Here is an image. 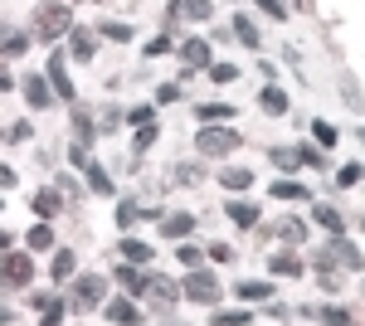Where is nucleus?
<instances>
[{"instance_id":"obj_51","label":"nucleus","mask_w":365,"mask_h":326,"mask_svg":"<svg viewBox=\"0 0 365 326\" xmlns=\"http://www.w3.org/2000/svg\"><path fill=\"white\" fill-rule=\"evenodd\" d=\"M170 49V39L166 34H156V39H151V44H146V58H156V54H166Z\"/></svg>"},{"instance_id":"obj_38","label":"nucleus","mask_w":365,"mask_h":326,"mask_svg":"<svg viewBox=\"0 0 365 326\" xmlns=\"http://www.w3.org/2000/svg\"><path fill=\"white\" fill-rule=\"evenodd\" d=\"M98 34H103V39H113V44H132V25H117V20H108Z\"/></svg>"},{"instance_id":"obj_48","label":"nucleus","mask_w":365,"mask_h":326,"mask_svg":"<svg viewBox=\"0 0 365 326\" xmlns=\"http://www.w3.org/2000/svg\"><path fill=\"white\" fill-rule=\"evenodd\" d=\"M361 175H365V170H361L356 161H351V165H341V185H361Z\"/></svg>"},{"instance_id":"obj_19","label":"nucleus","mask_w":365,"mask_h":326,"mask_svg":"<svg viewBox=\"0 0 365 326\" xmlns=\"http://www.w3.org/2000/svg\"><path fill=\"white\" fill-rule=\"evenodd\" d=\"M68 49H73V58H78V63H88V58L98 54V39H93V29H78V25H73V34H68Z\"/></svg>"},{"instance_id":"obj_45","label":"nucleus","mask_w":365,"mask_h":326,"mask_svg":"<svg viewBox=\"0 0 365 326\" xmlns=\"http://www.w3.org/2000/svg\"><path fill=\"white\" fill-rule=\"evenodd\" d=\"M258 10H263L268 20H287V5H282V0H258Z\"/></svg>"},{"instance_id":"obj_1","label":"nucleus","mask_w":365,"mask_h":326,"mask_svg":"<svg viewBox=\"0 0 365 326\" xmlns=\"http://www.w3.org/2000/svg\"><path fill=\"white\" fill-rule=\"evenodd\" d=\"M34 34L39 39H49V44H58L63 34H73V15H68V5H58V0H44L39 10H34Z\"/></svg>"},{"instance_id":"obj_15","label":"nucleus","mask_w":365,"mask_h":326,"mask_svg":"<svg viewBox=\"0 0 365 326\" xmlns=\"http://www.w3.org/2000/svg\"><path fill=\"white\" fill-rule=\"evenodd\" d=\"M63 210V185H49V190H34V215L39 219H54Z\"/></svg>"},{"instance_id":"obj_33","label":"nucleus","mask_w":365,"mask_h":326,"mask_svg":"<svg viewBox=\"0 0 365 326\" xmlns=\"http://www.w3.org/2000/svg\"><path fill=\"white\" fill-rule=\"evenodd\" d=\"M239 297H244V302H268V297H273V282L249 277V282H239Z\"/></svg>"},{"instance_id":"obj_23","label":"nucleus","mask_w":365,"mask_h":326,"mask_svg":"<svg viewBox=\"0 0 365 326\" xmlns=\"http://www.w3.org/2000/svg\"><path fill=\"white\" fill-rule=\"evenodd\" d=\"M297 317H312V322H331V326H346V322H351V312H346V307H302Z\"/></svg>"},{"instance_id":"obj_4","label":"nucleus","mask_w":365,"mask_h":326,"mask_svg":"<svg viewBox=\"0 0 365 326\" xmlns=\"http://www.w3.org/2000/svg\"><path fill=\"white\" fill-rule=\"evenodd\" d=\"M185 302H200V307H210V302H220V277L215 268H185Z\"/></svg>"},{"instance_id":"obj_11","label":"nucleus","mask_w":365,"mask_h":326,"mask_svg":"<svg viewBox=\"0 0 365 326\" xmlns=\"http://www.w3.org/2000/svg\"><path fill=\"white\" fill-rule=\"evenodd\" d=\"M180 63H185V68H210V63H215V54H210V39H185V44H180Z\"/></svg>"},{"instance_id":"obj_35","label":"nucleus","mask_w":365,"mask_h":326,"mask_svg":"<svg viewBox=\"0 0 365 326\" xmlns=\"http://www.w3.org/2000/svg\"><path fill=\"white\" fill-rule=\"evenodd\" d=\"M268 268L278 272V277H302V258H297V253H278Z\"/></svg>"},{"instance_id":"obj_22","label":"nucleus","mask_w":365,"mask_h":326,"mask_svg":"<svg viewBox=\"0 0 365 326\" xmlns=\"http://www.w3.org/2000/svg\"><path fill=\"white\" fill-rule=\"evenodd\" d=\"M273 234H278L282 244H302V239H307V224H302L297 215H287V219H278V224H273Z\"/></svg>"},{"instance_id":"obj_24","label":"nucleus","mask_w":365,"mask_h":326,"mask_svg":"<svg viewBox=\"0 0 365 326\" xmlns=\"http://www.w3.org/2000/svg\"><path fill=\"white\" fill-rule=\"evenodd\" d=\"M234 39L249 44V49H263V34H258V25H253L249 15H234Z\"/></svg>"},{"instance_id":"obj_30","label":"nucleus","mask_w":365,"mask_h":326,"mask_svg":"<svg viewBox=\"0 0 365 326\" xmlns=\"http://www.w3.org/2000/svg\"><path fill=\"white\" fill-rule=\"evenodd\" d=\"M88 190L93 195H117V185H113V175H108L103 165H88Z\"/></svg>"},{"instance_id":"obj_40","label":"nucleus","mask_w":365,"mask_h":326,"mask_svg":"<svg viewBox=\"0 0 365 326\" xmlns=\"http://www.w3.org/2000/svg\"><path fill=\"white\" fill-rule=\"evenodd\" d=\"M122 122H127V108H103V117H98V127H103V132H117Z\"/></svg>"},{"instance_id":"obj_29","label":"nucleus","mask_w":365,"mask_h":326,"mask_svg":"<svg viewBox=\"0 0 365 326\" xmlns=\"http://www.w3.org/2000/svg\"><path fill=\"white\" fill-rule=\"evenodd\" d=\"M34 307H39L44 326H58V322H63V307H68V302H58V297H34Z\"/></svg>"},{"instance_id":"obj_53","label":"nucleus","mask_w":365,"mask_h":326,"mask_svg":"<svg viewBox=\"0 0 365 326\" xmlns=\"http://www.w3.org/2000/svg\"><path fill=\"white\" fill-rule=\"evenodd\" d=\"M292 5H302V0H292Z\"/></svg>"},{"instance_id":"obj_46","label":"nucleus","mask_w":365,"mask_h":326,"mask_svg":"<svg viewBox=\"0 0 365 326\" xmlns=\"http://www.w3.org/2000/svg\"><path fill=\"white\" fill-rule=\"evenodd\" d=\"M146 146H156V122L137 127V151H146Z\"/></svg>"},{"instance_id":"obj_32","label":"nucleus","mask_w":365,"mask_h":326,"mask_svg":"<svg viewBox=\"0 0 365 326\" xmlns=\"http://www.w3.org/2000/svg\"><path fill=\"white\" fill-rule=\"evenodd\" d=\"M175 258H180V268H200V263H205L210 253H205L200 244H190V239H180V248H175Z\"/></svg>"},{"instance_id":"obj_10","label":"nucleus","mask_w":365,"mask_h":326,"mask_svg":"<svg viewBox=\"0 0 365 326\" xmlns=\"http://www.w3.org/2000/svg\"><path fill=\"white\" fill-rule=\"evenodd\" d=\"M49 98H54V83H49V73H29V78H25V103L39 112V108H49Z\"/></svg>"},{"instance_id":"obj_3","label":"nucleus","mask_w":365,"mask_h":326,"mask_svg":"<svg viewBox=\"0 0 365 326\" xmlns=\"http://www.w3.org/2000/svg\"><path fill=\"white\" fill-rule=\"evenodd\" d=\"M180 297H185V287H180L175 277H166V272H146V292H141V302H146V307H161V312H170Z\"/></svg>"},{"instance_id":"obj_14","label":"nucleus","mask_w":365,"mask_h":326,"mask_svg":"<svg viewBox=\"0 0 365 326\" xmlns=\"http://www.w3.org/2000/svg\"><path fill=\"white\" fill-rule=\"evenodd\" d=\"M268 195H278V200H287V205H297V200L307 205V200H312V190L302 185V180H292V175H282V180H273V185H268Z\"/></svg>"},{"instance_id":"obj_39","label":"nucleus","mask_w":365,"mask_h":326,"mask_svg":"<svg viewBox=\"0 0 365 326\" xmlns=\"http://www.w3.org/2000/svg\"><path fill=\"white\" fill-rule=\"evenodd\" d=\"M205 73H210V78H215V83H234V78H239V68H234V63H229V58H225V63H220V58H215V63H210V68H205Z\"/></svg>"},{"instance_id":"obj_5","label":"nucleus","mask_w":365,"mask_h":326,"mask_svg":"<svg viewBox=\"0 0 365 326\" xmlns=\"http://www.w3.org/2000/svg\"><path fill=\"white\" fill-rule=\"evenodd\" d=\"M29 277H34V248H5V282L29 287Z\"/></svg>"},{"instance_id":"obj_44","label":"nucleus","mask_w":365,"mask_h":326,"mask_svg":"<svg viewBox=\"0 0 365 326\" xmlns=\"http://www.w3.org/2000/svg\"><path fill=\"white\" fill-rule=\"evenodd\" d=\"M68 161H73V165H83V170L93 165V156H88V141H73V146H68Z\"/></svg>"},{"instance_id":"obj_31","label":"nucleus","mask_w":365,"mask_h":326,"mask_svg":"<svg viewBox=\"0 0 365 326\" xmlns=\"http://www.w3.org/2000/svg\"><path fill=\"white\" fill-rule=\"evenodd\" d=\"M220 185H225V190H249V185H253V170H244V165H229L225 175H220Z\"/></svg>"},{"instance_id":"obj_41","label":"nucleus","mask_w":365,"mask_h":326,"mask_svg":"<svg viewBox=\"0 0 365 326\" xmlns=\"http://www.w3.org/2000/svg\"><path fill=\"white\" fill-rule=\"evenodd\" d=\"M170 180H175V185H195V180H200V165H185V161H180L175 170H170Z\"/></svg>"},{"instance_id":"obj_47","label":"nucleus","mask_w":365,"mask_h":326,"mask_svg":"<svg viewBox=\"0 0 365 326\" xmlns=\"http://www.w3.org/2000/svg\"><path fill=\"white\" fill-rule=\"evenodd\" d=\"M322 151H327V146H302V165H312V170H317V165H327Z\"/></svg>"},{"instance_id":"obj_37","label":"nucleus","mask_w":365,"mask_h":326,"mask_svg":"<svg viewBox=\"0 0 365 326\" xmlns=\"http://www.w3.org/2000/svg\"><path fill=\"white\" fill-rule=\"evenodd\" d=\"M312 136H317V146H327V151L341 141V132L331 127V122H312Z\"/></svg>"},{"instance_id":"obj_13","label":"nucleus","mask_w":365,"mask_h":326,"mask_svg":"<svg viewBox=\"0 0 365 326\" xmlns=\"http://www.w3.org/2000/svg\"><path fill=\"white\" fill-rule=\"evenodd\" d=\"M161 234H166V239H175V244H180V239H190V234H195V215H190V210L166 215V219H161Z\"/></svg>"},{"instance_id":"obj_2","label":"nucleus","mask_w":365,"mask_h":326,"mask_svg":"<svg viewBox=\"0 0 365 326\" xmlns=\"http://www.w3.org/2000/svg\"><path fill=\"white\" fill-rule=\"evenodd\" d=\"M244 146V136L234 132L229 122H215V127H200L195 132V151L200 156H229V151H239Z\"/></svg>"},{"instance_id":"obj_43","label":"nucleus","mask_w":365,"mask_h":326,"mask_svg":"<svg viewBox=\"0 0 365 326\" xmlns=\"http://www.w3.org/2000/svg\"><path fill=\"white\" fill-rule=\"evenodd\" d=\"M29 136H34V127H29V122H15V127L5 132V141H10V146H20V141H29Z\"/></svg>"},{"instance_id":"obj_18","label":"nucleus","mask_w":365,"mask_h":326,"mask_svg":"<svg viewBox=\"0 0 365 326\" xmlns=\"http://www.w3.org/2000/svg\"><path fill=\"white\" fill-rule=\"evenodd\" d=\"M117 282L132 292V297H141L146 292V272H141V263H132V258H122V268H117Z\"/></svg>"},{"instance_id":"obj_28","label":"nucleus","mask_w":365,"mask_h":326,"mask_svg":"<svg viewBox=\"0 0 365 326\" xmlns=\"http://www.w3.org/2000/svg\"><path fill=\"white\" fill-rule=\"evenodd\" d=\"M210 322H215V326H249L253 312H244V307H229V312H225V307H220V312H210Z\"/></svg>"},{"instance_id":"obj_34","label":"nucleus","mask_w":365,"mask_h":326,"mask_svg":"<svg viewBox=\"0 0 365 326\" xmlns=\"http://www.w3.org/2000/svg\"><path fill=\"white\" fill-rule=\"evenodd\" d=\"M268 156H273V165H278L282 175H287V170H297V165H302V151H292V146H273V151H268Z\"/></svg>"},{"instance_id":"obj_6","label":"nucleus","mask_w":365,"mask_h":326,"mask_svg":"<svg viewBox=\"0 0 365 326\" xmlns=\"http://www.w3.org/2000/svg\"><path fill=\"white\" fill-rule=\"evenodd\" d=\"M73 302L78 307H103L108 302V277L103 272H78L73 277Z\"/></svg>"},{"instance_id":"obj_20","label":"nucleus","mask_w":365,"mask_h":326,"mask_svg":"<svg viewBox=\"0 0 365 326\" xmlns=\"http://www.w3.org/2000/svg\"><path fill=\"white\" fill-rule=\"evenodd\" d=\"M195 122H200V127H215V122H234V108H229V103H200V108H195Z\"/></svg>"},{"instance_id":"obj_27","label":"nucleus","mask_w":365,"mask_h":326,"mask_svg":"<svg viewBox=\"0 0 365 326\" xmlns=\"http://www.w3.org/2000/svg\"><path fill=\"white\" fill-rule=\"evenodd\" d=\"M25 248H34V253L54 248V229H49V219H39V224H34V229L25 234Z\"/></svg>"},{"instance_id":"obj_16","label":"nucleus","mask_w":365,"mask_h":326,"mask_svg":"<svg viewBox=\"0 0 365 326\" xmlns=\"http://www.w3.org/2000/svg\"><path fill=\"white\" fill-rule=\"evenodd\" d=\"M258 108L268 112V117H282V112H287V93H282L278 83H263V88H258Z\"/></svg>"},{"instance_id":"obj_9","label":"nucleus","mask_w":365,"mask_h":326,"mask_svg":"<svg viewBox=\"0 0 365 326\" xmlns=\"http://www.w3.org/2000/svg\"><path fill=\"white\" fill-rule=\"evenodd\" d=\"M49 83H54V93L63 103H73V78H68V63H63V49L49 54Z\"/></svg>"},{"instance_id":"obj_8","label":"nucleus","mask_w":365,"mask_h":326,"mask_svg":"<svg viewBox=\"0 0 365 326\" xmlns=\"http://www.w3.org/2000/svg\"><path fill=\"white\" fill-rule=\"evenodd\" d=\"M141 219H156V205H146V200H122L117 205V229H137Z\"/></svg>"},{"instance_id":"obj_50","label":"nucleus","mask_w":365,"mask_h":326,"mask_svg":"<svg viewBox=\"0 0 365 326\" xmlns=\"http://www.w3.org/2000/svg\"><path fill=\"white\" fill-rule=\"evenodd\" d=\"M127 122H132V127H146V122H151V108H127Z\"/></svg>"},{"instance_id":"obj_52","label":"nucleus","mask_w":365,"mask_h":326,"mask_svg":"<svg viewBox=\"0 0 365 326\" xmlns=\"http://www.w3.org/2000/svg\"><path fill=\"white\" fill-rule=\"evenodd\" d=\"M175 98H180V88H175V83H166V88L156 93V103H175Z\"/></svg>"},{"instance_id":"obj_21","label":"nucleus","mask_w":365,"mask_h":326,"mask_svg":"<svg viewBox=\"0 0 365 326\" xmlns=\"http://www.w3.org/2000/svg\"><path fill=\"white\" fill-rule=\"evenodd\" d=\"M312 219H317L327 234H346V219H341L336 205H312Z\"/></svg>"},{"instance_id":"obj_49","label":"nucleus","mask_w":365,"mask_h":326,"mask_svg":"<svg viewBox=\"0 0 365 326\" xmlns=\"http://www.w3.org/2000/svg\"><path fill=\"white\" fill-rule=\"evenodd\" d=\"M210 258H215V263H234V248L229 244H210Z\"/></svg>"},{"instance_id":"obj_26","label":"nucleus","mask_w":365,"mask_h":326,"mask_svg":"<svg viewBox=\"0 0 365 326\" xmlns=\"http://www.w3.org/2000/svg\"><path fill=\"white\" fill-rule=\"evenodd\" d=\"M225 215L234 219L239 229H253V224H258V210H253L249 200H229V205H225Z\"/></svg>"},{"instance_id":"obj_25","label":"nucleus","mask_w":365,"mask_h":326,"mask_svg":"<svg viewBox=\"0 0 365 326\" xmlns=\"http://www.w3.org/2000/svg\"><path fill=\"white\" fill-rule=\"evenodd\" d=\"M73 268H78L73 248H54V268H49V277H54V282H68V277H73Z\"/></svg>"},{"instance_id":"obj_36","label":"nucleus","mask_w":365,"mask_h":326,"mask_svg":"<svg viewBox=\"0 0 365 326\" xmlns=\"http://www.w3.org/2000/svg\"><path fill=\"white\" fill-rule=\"evenodd\" d=\"M29 34H34V29H29ZM29 34L25 29H5V58H20L29 49Z\"/></svg>"},{"instance_id":"obj_12","label":"nucleus","mask_w":365,"mask_h":326,"mask_svg":"<svg viewBox=\"0 0 365 326\" xmlns=\"http://www.w3.org/2000/svg\"><path fill=\"white\" fill-rule=\"evenodd\" d=\"M170 15H175V20H195V25H205V20L215 15V5H210V0H170Z\"/></svg>"},{"instance_id":"obj_42","label":"nucleus","mask_w":365,"mask_h":326,"mask_svg":"<svg viewBox=\"0 0 365 326\" xmlns=\"http://www.w3.org/2000/svg\"><path fill=\"white\" fill-rule=\"evenodd\" d=\"M73 132H78V141H88V136H93V117H88L83 108H73Z\"/></svg>"},{"instance_id":"obj_7","label":"nucleus","mask_w":365,"mask_h":326,"mask_svg":"<svg viewBox=\"0 0 365 326\" xmlns=\"http://www.w3.org/2000/svg\"><path fill=\"white\" fill-rule=\"evenodd\" d=\"M98 312H103L108 322H117V326H137V322H141V307L132 302V292H127V297H108Z\"/></svg>"},{"instance_id":"obj_17","label":"nucleus","mask_w":365,"mask_h":326,"mask_svg":"<svg viewBox=\"0 0 365 326\" xmlns=\"http://www.w3.org/2000/svg\"><path fill=\"white\" fill-rule=\"evenodd\" d=\"M117 253H122V258H132V263H141V268H151V258H156V248L146 244V239H132V234L117 244Z\"/></svg>"}]
</instances>
